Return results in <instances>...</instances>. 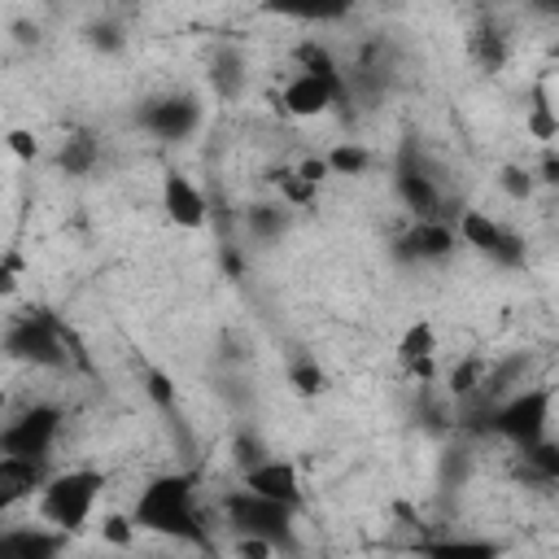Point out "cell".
Listing matches in <instances>:
<instances>
[{
  "label": "cell",
  "mask_w": 559,
  "mask_h": 559,
  "mask_svg": "<svg viewBox=\"0 0 559 559\" xmlns=\"http://www.w3.org/2000/svg\"><path fill=\"white\" fill-rule=\"evenodd\" d=\"M345 92H349L345 83H332V79L310 74V70H293V74L284 79V87H280V109H284L288 118L310 122V118L332 114V105H336Z\"/></svg>",
  "instance_id": "11"
},
{
  "label": "cell",
  "mask_w": 559,
  "mask_h": 559,
  "mask_svg": "<svg viewBox=\"0 0 559 559\" xmlns=\"http://www.w3.org/2000/svg\"><path fill=\"white\" fill-rule=\"evenodd\" d=\"M109 489V476L92 463H74V467H61V472H48L35 502H39V524H48L52 533L61 537H79L92 520H96V507Z\"/></svg>",
  "instance_id": "2"
},
{
  "label": "cell",
  "mask_w": 559,
  "mask_h": 559,
  "mask_svg": "<svg viewBox=\"0 0 559 559\" xmlns=\"http://www.w3.org/2000/svg\"><path fill=\"white\" fill-rule=\"evenodd\" d=\"M293 61H297V70H310V74H323V79H332V83H345V74H341V61H336V57H332L323 44H314V39L297 44ZM345 87H349V83H345Z\"/></svg>",
  "instance_id": "24"
},
{
  "label": "cell",
  "mask_w": 559,
  "mask_h": 559,
  "mask_svg": "<svg viewBox=\"0 0 559 559\" xmlns=\"http://www.w3.org/2000/svg\"><path fill=\"white\" fill-rule=\"evenodd\" d=\"M205 79H210V92H214L218 100H236V96H245V87H249V57H245L236 44H218V48L210 52Z\"/></svg>",
  "instance_id": "17"
},
{
  "label": "cell",
  "mask_w": 559,
  "mask_h": 559,
  "mask_svg": "<svg viewBox=\"0 0 559 559\" xmlns=\"http://www.w3.org/2000/svg\"><path fill=\"white\" fill-rule=\"evenodd\" d=\"M454 249H459V240H454L450 218H415L397 236V258L415 262V266H437V262L454 258Z\"/></svg>",
  "instance_id": "12"
},
{
  "label": "cell",
  "mask_w": 559,
  "mask_h": 559,
  "mask_svg": "<svg viewBox=\"0 0 559 559\" xmlns=\"http://www.w3.org/2000/svg\"><path fill=\"white\" fill-rule=\"evenodd\" d=\"M100 157H105V148H100L96 131H70V135L57 144V157H52V162H57L61 175H70V179H87V175H96Z\"/></svg>",
  "instance_id": "19"
},
{
  "label": "cell",
  "mask_w": 559,
  "mask_h": 559,
  "mask_svg": "<svg viewBox=\"0 0 559 559\" xmlns=\"http://www.w3.org/2000/svg\"><path fill=\"white\" fill-rule=\"evenodd\" d=\"M393 192H397V201H402L415 218H441V188H437V179H432L424 166L402 162L397 175H393Z\"/></svg>",
  "instance_id": "15"
},
{
  "label": "cell",
  "mask_w": 559,
  "mask_h": 559,
  "mask_svg": "<svg viewBox=\"0 0 559 559\" xmlns=\"http://www.w3.org/2000/svg\"><path fill=\"white\" fill-rule=\"evenodd\" d=\"M48 467L44 463H26V459H9L0 454V520L13 515L22 502H31L44 485Z\"/></svg>",
  "instance_id": "16"
},
{
  "label": "cell",
  "mask_w": 559,
  "mask_h": 559,
  "mask_svg": "<svg viewBox=\"0 0 559 559\" xmlns=\"http://www.w3.org/2000/svg\"><path fill=\"white\" fill-rule=\"evenodd\" d=\"M472 52H476V61L485 70H502V61H507V35L480 31V35H472Z\"/></svg>",
  "instance_id": "30"
},
{
  "label": "cell",
  "mask_w": 559,
  "mask_h": 559,
  "mask_svg": "<svg viewBox=\"0 0 559 559\" xmlns=\"http://www.w3.org/2000/svg\"><path fill=\"white\" fill-rule=\"evenodd\" d=\"M66 537L48 524H0V559H61Z\"/></svg>",
  "instance_id": "14"
},
{
  "label": "cell",
  "mask_w": 559,
  "mask_h": 559,
  "mask_svg": "<svg viewBox=\"0 0 559 559\" xmlns=\"http://www.w3.org/2000/svg\"><path fill=\"white\" fill-rule=\"evenodd\" d=\"M271 179H275V188H280V197H275V201H284L288 210H314V205H319V188L301 183V179L293 175V166H280Z\"/></svg>",
  "instance_id": "25"
},
{
  "label": "cell",
  "mask_w": 559,
  "mask_h": 559,
  "mask_svg": "<svg viewBox=\"0 0 559 559\" xmlns=\"http://www.w3.org/2000/svg\"><path fill=\"white\" fill-rule=\"evenodd\" d=\"M87 44H92L96 52H109V57H114V52L127 48V35H122V26H118L114 17H100V22L87 26Z\"/></svg>",
  "instance_id": "32"
},
{
  "label": "cell",
  "mask_w": 559,
  "mask_h": 559,
  "mask_svg": "<svg viewBox=\"0 0 559 559\" xmlns=\"http://www.w3.org/2000/svg\"><path fill=\"white\" fill-rule=\"evenodd\" d=\"M293 175H297L301 183H310V188H319V183H328V179H332V175H328V166H323V153L301 157V162L293 166Z\"/></svg>",
  "instance_id": "35"
},
{
  "label": "cell",
  "mask_w": 559,
  "mask_h": 559,
  "mask_svg": "<svg viewBox=\"0 0 559 559\" xmlns=\"http://www.w3.org/2000/svg\"><path fill=\"white\" fill-rule=\"evenodd\" d=\"M450 227H454L459 245H467L472 253H480V258H489L498 266H520L524 262V240L507 223H498L489 210L467 205V210H459V218Z\"/></svg>",
  "instance_id": "8"
},
{
  "label": "cell",
  "mask_w": 559,
  "mask_h": 559,
  "mask_svg": "<svg viewBox=\"0 0 559 559\" xmlns=\"http://www.w3.org/2000/svg\"><path fill=\"white\" fill-rule=\"evenodd\" d=\"M550 419H555V389L550 384H520L507 397L489 402L485 432L511 441L515 450H528V445L550 437Z\"/></svg>",
  "instance_id": "3"
},
{
  "label": "cell",
  "mask_w": 559,
  "mask_h": 559,
  "mask_svg": "<svg viewBox=\"0 0 559 559\" xmlns=\"http://www.w3.org/2000/svg\"><path fill=\"white\" fill-rule=\"evenodd\" d=\"M144 389H148V397H153L162 411H170V406H175V384H170V376H166V371H148V384H144Z\"/></svg>",
  "instance_id": "37"
},
{
  "label": "cell",
  "mask_w": 559,
  "mask_h": 559,
  "mask_svg": "<svg viewBox=\"0 0 559 559\" xmlns=\"http://www.w3.org/2000/svg\"><path fill=\"white\" fill-rule=\"evenodd\" d=\"M131 524H135V533H148L157 542L214 550L210 524L201 515V476L188 467L148 476L131 502Z\"/></svg>",
  "instance_id": "1"
},
{
  "label": "cell",
  "mask_w": 559,
  "mask_h": 559,
  "mask_svg": "<svg viewBox=\"0 0 559 559\" xmlns=\"http://www.w3.org/2000/svg\"><path fill=\"white\" fill-rule=\"evenodd\" d=\"M284 380H288V389H293L297 397H323V393H328V371H323L314 358H297V362H288Z\"/></svg>",
  "instance_id": "23"
},
{
  "label": "cell",
  "mask_w": 559,
  "mask_h": 559,
  "mask_svg": "<svg viewBox=\"0 0 559 559\" xmlns=\"http://www.w3.org/2000/svg\"><path fill=\"white\" fill-rule=\"evenodd\" d=\"M135 122H140V131L153 135L157 144H183V140H192V135L201 131L205 105H201V96H192V92H166V96L144 100L140 114H135Z\"/></svg>",
  "instance_id": "7"
},
{
  "label": "cell",
  "mask_w": 559,
  "mask_h": 559,
  "mask_svg": "<svg viewBox=\"0 0 559 559\" xmlns=\"http://www.w3.org/2000/svg\"><path fill=\"white\" fill-rule=\"evenodd\" d=\"M271 450L253 437V432H240L236 441H231V463H236V472H245V467H253V463H262Z\"/></svg>",
  "instance_id": "34"
},
{
  "label": "cell",
  "mask_w": 559,
  "mask_h": 559,
  "mask_svg": "<svg viewBox=\"0 0 559 559\" xmlns=\"http://www.w3.org/2000/svg\"><path fill=\"white\" fill-rule=\"evenodd\" d=\"M437 349H441V336H437V323L432 319H415L406 323V332L397 336V367L415 380H432L437 371Z\"/></svg>",
  "instance_id": "13"
},
{
  "label": "cell",
  "mask_w": 559,
  "mask_h": 559,
  "mask_svg": "<svg viewBox=\"0 0 559 559\" xmlns=\"http://www.w3.org/2000/svg\"><path fill=\"white\" fill-rule=\"evenodd\" d=\"M17 288H22V258L9 253V258H0V301H9Z\"/></svg>",
  "instance_id": "36"
},
{
  "label": "cell",
  "mask_w": 559,
  "mask_h": 559,
  "mask_svg": "<svg viewBox=\"0 0 559 559\" xmlns=\"http://www.w3.org/2000/svg\"><path fill=\"white\" fill-rule=\"evenodd\" d=\"M223 520L231 533L240 537H262L271 542L280 555H293L297 550V515L301 511H288L280 502H266V498H253L245 489H227L223 493Z\"/></svg>",
  "instance_id": "5"
},
{
  "label": "cell",
  "mask_w": 559,
  "mask_h": 559,
  "mask_svg": "<svg viewBox=\"0 0 559 559\" xmlns=\"http://www.w3.org/2000/svg\"><path fill=\"white\" fill-rule=\"evenodd\" d=\"M135 537H140V533H135V524H131V511H105V515H100V542H105V546L127 550Z\"/></svg>",
  "instance_id": "28"
},
{
  "label": "cell",
  "mask_w": 559,
  "mask_h": 559,
  "mask_svg": "<svg viewBox=\"0 0 559 559\" xmlns=\"http://www.w3.org/2000/svg\"><path fill=\"white\" fill-rule=\"evenodd\" d=\"M13 35H17V44H35V39H39V26H31V22H13Z\"/></svg>",
  "instance_id": "38"
},
{
  "label": "cell",
  "mask_w": 559,
  "mask_h": 559,
  "mask_svg": "<svg viewBox=\"0 0 559 559\" xmlns=\"http://www.w3.org/2000/svg\"><path fill=\"white\" fill-rule=\"evenodd\" d=\"M0 144L22 162V166H31V162H39V153H44V144H39V135L31 131V127H9L4 135H0Z\"/></svg>",
  "instance_id": "29"
},
{
  "label": "cell",
  "mask_w": 559,
  "mask_h": 559,
  "mask_svg": "<svg viewBox=\"0 0 559 559\" xmlns=\"http://www.w3.org/2000/svg\"><path fill=\"white\" fill-rule=\"evenodd\" d=\"M227 559H280V550H275L271 542H262V537H240V533H231Z\"/></svg>",
  "instance_id": "33"
},
{
  "label": "cell",
  "mask_w": 559,
  "mask_h": 559,
  "mask_svg": "<svg viewBox=\"0 0 559 559\" xmlns=\"http://www.w3.org/2000/svg\"><path fill=\"white\" fill-rule=\"evenodd\" d=\"M240 489L253 493V498L280 502V507H288V511H301V507H306L301 472H297L293 459H280V454H266L262 463L245 467V472H240Z\"/></svg>",
  "instance_id": "9"
},
{
  "label": "cell",
  "mask_w": 559,
  "mask_h": 559,
  "mask_svg": "<svg viewBox=\"0 0 559 559\" xmlns=\"http://www.w3.org/2000/svg\"><path fill=\"white\" fill-rule=\"evenodd\" d=\"M485 376H489V362H485L480 354H467L463 362H454V367H450V393H454L459 402H467V397H480V389H485Z\"/></svg>",
  "instance_id": "22"
},
{
  "label": "cell",
  "mask_w": 559,
  "mask_h": 559,
  "mask_svg": "<svg viewBox=\"0 0 559 559\" xmlns=\"http://www.w3.org/2000/svg\"><path fill=\"white\" fill-rule=\"evenodd\" d=\"M288 227H293V210L284 201H253V205H245V231H249V240L275 245V240L288 236Z\"/></svg>",
  "instance_id": "20"
},
{
  "label": "cell",
  "mask_w": 559,
  "mask_h": 559,
  "mask_svg": "<svg viewBox=\"0 0 559 559\" xmlns=\"http://www.w3.org/2000/svg\"><path fill=\"white\" fill-rule=\"evenodd\" d=\"M507 542L476 537V533H445L432 542H419V559H502Z\"/></svg>",
  "instance_id": "18"
},
{
  "label": "cell",
  "mask_w": 559,
  "mask_h": 559,
  "mask_svg": "<svg viewBox=\"0 0 559 559\" xmlns=\"http://www.w3.org/2000/svg\"><path fill=\"white\" fill-rule=\"evenodd\" d=\"M0 354L9 362H22V367H39V371H57L70 362V349H66V328L48 314V310H22L4 323L0 332Z\"/></svg>",
  "instance_id": "4"
},
{
  "label": "cell",
  "mask_w": 559,
  "mask_h": 559,
  "mask_svg": "<svg viewBox=\"0 0 559 559\" xmlns=\"http://www.w3.org/2000/svg\"><path fill=\"white\" fill-rule=\"evenodd\" d=\"M524 127H528V135H533L537 144H546V148L559 140V114H555L550 96H537V100L528 105V114H524Z\"/></svg>",
  "instance_id": "26"
},
{
  "label": "cell",
  "mask_w": 559,
  "mask_h": 559,
  "mask_svg": "<svg viewBox=\"0 0 559 559\" xmlns=\"http://www.w3.org/2000/svg\"><path fill=\"white\" fill-rule=\"evenodd\" d=\"M144 559H166V555H144Z\"/></svg>",
  "instance_id": "40"
},
{
  "label": "cell",
  "mask_w": 559,
  "mask_h": 559,
  "mask_svg": "<svg viewBox=\"0 0 559 559\" xmlns=\"http://www.w3.org/2000/svg\"><path fill=\"white\" fill-rule=\"evenodd\" d=\"M66 411L57 402H31L13 419L0 424V454L26 459V463H48L57 437H61Z\"/></svg>",
  "instance_id": "6"
},
{
  "label": "cell",
  "mask_w": 559,
  "mask_h": 559,
  "mask_svg": "<svg viewBox=\"0 0 559 559\" xmlns=\"http://www.w3.org/2000/svg\"><path fill=\"white\" fill-rule=\"evenodd\" d=\"M498 188H502L511 201H528V197H533V188H537V179H533V170H528V166L507 162V166L498 170Z\"/></svg>",
  "instance_id": "31"
},
{
  "label": "cell",
  "mask_w": 559,
  "mask_h": 559,
  "mask_svg": "<svg viewBox=\"0 0 559 559\" xmlns=\"http://www.w3.org/2000/svg\"><path fill=\"white\" fill-rule=\"evenodd\" d=\"M4 411H9V393H4V384H0V424H4Z\"/></svg>",
  "instance_id": "39"
},
{
  "label": "cell",
  "mask_w": 559,
  "mask_h": 559,
  "mask_svg": "<svg viewBox=\"0 0 559 559\" xmlns=\"http://www.w3.org/2000/svg\"><path fill=\"white\" fill-rule=\"evenodd\" d=\"M323 166H328V175L358 179V175H367V170H371V148H367V144H358V140H341V144H332V148L323 153Z\"/></svg>",
  "instance_id": "21"
},
{
  "label": "cell",
  "mask_w": 559,
  "mask_h": 559,
  "mask_svg": "<svg viewBox=\"0 0 559 559\" xmlns=\"http://www.w3.org/2000/svg\"><path fill=\"white\" fill-rule=\"evenodd\" d=\"M157 205L166 214L170 227L179 231H201L210 223V201L201 192V183L188 175V170H166L162 183H157Z\"/></svg>",
  "instance_id": "10"
},
{
  "label": "cell",
  "mask_w": 559,
  "mask_h": 559,
  "mask_svg": "<svg viewBox=\"0 0 559 559\" xmlns=\"http://www.w3.org/2000/svg\"><path fill=\"white\" fill-rule=\"evenodd\" d=\"M524 454V467L542 480V485H555L559 480V445L546 437V441H537V445H528V450H520Z\"/></svg>",
  "instance_id": "27"
}]
</instances>
